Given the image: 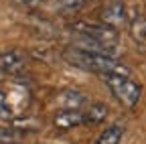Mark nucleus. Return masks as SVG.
Listing matches in <instances>:
<instances>
[{
	"instance_id": "obj_2",
	"label": "nucleus",
	"mask_w": 146,
	"mask_h": 144,
	"mask_svg": "<svg viewBox=\"0 0 146 144\" xmlns=\"http://www.w3.org/2000/svg\"><path fill=\"white\" fill-rule=\"evenodd\" d=\"M106 81V85L110 87L112 96L124 106V108H134L140 100L142 94V87L140 83H136L130 77H124V75H104L102 77Z\"/></svg>"
},
{
	"instance_id": "obj_3",
	"label": "nucleus",
	"mask_w": 146,
	"mask_h": 144,
	"mask_svg": "<svg viewBox=\"0 0 146 144\" xmlns=\"http://www.w3.org/2000/svg\"><path fill=\"white\" fill-rule=\"evenodd\" d=\"M73 31H75L77 35H83V37L96 41L98 45H102L106 51L112 53L118 43H120V37H118V31L116 29H110L102 23L94 25V23H75L73 25Z\"/></svg>"
},
{
	"instance_id": "obj_10",
	"label": "nucleus",
	"mask_w": 146,
	"mask_h": 144,
	"mask_svg": "<svg viewBox=\"0 0 146 144\" xmlns=\"http://www.w3.org/2000/svg\"><path fill=\"white\" fill-rule=\"evenodd\" d=\"M59 100L63 102V110H79L81 106H85V98L77 92H65Z\"/></svg>"
},
{
	"instance_id": "obj_5",
	"label": "nucleus",
	"mask_w": 146,
	"mask_h": 144,
	"mask_svg": "<svg viewBox=\"0 0 146 144\" xmlns=\"http://www.w3.org/2000/svg\"><path fill=\"white\" fill-rule=\"evenodd\" d=\"M53 124L61 130H69L83 124V112L81 110H59L53 116Z\"/></svg>"
},
{
	"instance_id": "obj_7",
	"label": "nucleus",
	"mask_w": 146,
	"mask_h": 144,
	"mask_svg": "<svg viewBox=\"0 0 146 144\" xmlns=\"http://www.w3.org/2000/svg\"><path fill=\"white\" fill-rule=\"evenodd\" d=\"M106 116H108V106H106V104H100V102L89 104L85 110H83V124L96 126V124L104 122Z\"/></svg>"
},
{
	"instance_id": "obj_1",
	"label": "nucleus",
	"mask_w": 146,
	"mask_h": 144,
	"mask_svg": "<svg viewBox=\"0 0 146 144\" xmlns=\"http://www.w3.org/2000/svg\"><path fill=\"white\" fill-rule=\"evenodd\" d=\"M65 59L75 65L79 69L85 71H94V73L104 75H124L130 77V69H128L124 63H120L114 55H100V53H83L77 49H67Z\"/></svg>"
},
{
	"instance_id": "obj_9",
	"label": "nucleus",
	"mask_w": 146,
	"mask_h": 144,
	"mask_svg": "<svg viewBox=\"0 0 146 144\" xmlns=\"http://www.w3.org/2000/svg\"><path fill=\"white\" fill-rule=\"evenodd\" d=\"M122 134H124V128H122V126H120V124H112V126H108V128L96 138L94 144H120Z\"/></svg>"
},
{
	"instance_id": "obj_8",
	"label": "nucleus",
	"mask_w": 146,
	"mask_h": 144,
	"mask_svg": "<svg viewBox=\"0 0 146 144\" xmlns=\"http://www.w3.org/2000/svg\"><path fill=\"white\" fill-rule=\"evenodd\" d=\"M130 35H132V39L138 45L146 43V16L142 12H136L132 16V21H130Z\"/></svg>"
},
{
	"instance_id": "obj_6",
	"label": "nucleus",
	"mask_w": 146,
	"mask_h": 144,
	"mask_svg": "<svg viewBox=\"0 0 146 144\" xmlns=\"http://www.w3.org/2000/svg\"><path fill=\"white\" fill-rule=\"evenodd\" d=\"M25 65L23 51H4L0 53V73H12Z\"/></svg>"
},
{
	"instance_id": "obj_12",
	"label": "nucleus",
	"mask_w": 146,
	"mask_h": 144,
	"mask_svg": "<svg viewBox=\"0 0 146 144\" xmlns=\"http://www.w3.org/2000/svg\"><path fill=\"white\" fill-rule=\"evenodd\" d=\"M85 6V0H59V10L63 14H73Z\"/></svg>"
},
{
	"instance_id": "obj_13",
	"label": "nucleus",
	"mask_w": 146,
	"mask_h": 144,
	"mask_svg": "<svg viewBox=\"0 0 146 144\" xmlns=\"http://www.w3.org/2000/svg\"><path fill=\"white\" fill-rule=\"evenodd\" d=\"M0 116H2V118H10V110L6 106V98H4L2 92H0Z\"/></svg>"
},
{
	"instance_id": "obj_14",
	"label": "nucleus",
	"mask_w": 146,
	"mask_h": 144,
	"mask_svg": "<svg viewBox=\"0 0 146 144\" xmlns=\"http://www.w3.org/2000/svg\"><path fill=\"white\" fill-rule=\"evenodd\" d=\"M23 2L29 4V6H36V4H39V0H23Z\"/></svg>"
},
{
	"instance_id": "obj_11",
	"label": "nucleus",
	"mask_w": 146,
	"mask_h": 144,
	"mask_svg": "<svg viewBox=\"0 0 146 144\" xmlns=\"http://www.w3.org/2000/svg\"><path fill=\"white\" fill-rule=\"evenodd\" d=\"M23 138V132L8 126H0V144H14Z\"/></svg>"
},
{
	"instance_id": "obj_4",
	"label": "nucleus",
	"mask_w": 146,
	"mask_h": 144,
	"mask_svg": "<svg viewBox=\"0 0 146 144\" xmlns=\"http://www.w3.org/2000/svg\"><path fill=\"white\" fill-rule=\"evenodd\" d=\"M128 21V14H126V6L122 0H112V2L104 4V8L100 10V23L110 27V29H120L124 27Z\"/></svg>"
}]
</instances>
